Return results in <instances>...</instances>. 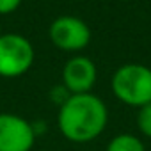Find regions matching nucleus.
<instances>
[{
    "mask_svg": "<svg viewBox=\"0 0 151 151\" xmlns=\"http://www.w3.org/2000/svg\"><path fill=\"white\" fill-rule=\"evenodd\" d=\"M22 4V0H0V14H11Z\"/></svg>",
    "mask_w": 151,
    "mask_h": 151,
    "instance_id": "9d476101",
    "label": "nucleus"
},
{
    "mask_svg": "<svg viewBox=\"0 0 151 151\" xmlns=\"http://www.w3.org/2000/svg\"><path fill=\"white\" fill-rule=\"evenodd\" d=\"M96 64L86 55H75L66 60L62 68V86L71 94L91 93L96 84Z\"/></svg>",
    "mask_w": 151,
    "mask_h": 151,
    "instance_id": "423d86ee",
    "label": "nucleus"
},
{
    "mask_svg": "<svg viewBox=\"0 0 151 151\" xmlns=\"http://www.w3.org/2000/svg\"><path fill=\"white\" fill-rule=\"evenodd\" d=\"M34 62L32 43L14 32L0 36V77L16 78L25 75Z\"/></svg>",
    "mask_w": 151,
    "mask_h": 151,
    "instance_id": "7ed1b4c3",
    "label": "nucleus"
},
{
    "mask_svg": "<svg viewBox=\"0 0 151 151\" xmlns=\"http://www.w3.org/2000/svg\"><path fill=\"white\" fill-rule=\"evenodd\" d=\"M107 151H146V147H144V142L137 135L119 133L109 142Z\"/></svg>",
    "mask_w": 151,
    "mask_h": 151,
    "instance_id": "0eeeda50",
    "label": "nucleus"
},
{
    "mask_svg": "<svg viewBox=\"0 0 151 151\" xmlns=\"http://www.w3.org/2000/svg\"><path fill=\"white\" fill-rule=\"evenodd\" d=\"M137 128L144 137L151 139V103L139 109V112H137Z\"/></svg>",
    "mask_w": 151,
    "mask_h": 151,
    "instance_id": "6e6552de",
    "label": "nucleus"
},
{
    "mask_svg": "<svg viewBox=\"0 0 151 151\" xmlns=\"http://www.w3.org/2000/svg\"><path fill=\"white\" fill-rule=\"evenodd\" d=\"M109 121V110L103 100L91 93L71 94L57 114V124L64 139L86 144L103 133Z\"/></svg>",
    "mask_w": 151,
    "mask_h": 151,
    "instance_id": "f257e3e1",
    "label": "nucleus"
},
{
    "mask_svg": "<svg viewBox=\"0 0 151 151\" xmlns=\"http://www.w3.org/2000/svg\"><path fill=\"white\" fill-rule=\"evenodd\" d=\"M34 140L32 123L16 114H0V151H30Z\"/></svg>",
    "mask_w": 151,
    "mask_h": 151,
    "instance_id": "39448f33",
    "label": "nucleus"
},
{
    "mask_svg": "<svg viewBox=\"0 0 151 151\" xmlns=\"http://www.w3.org/2000/svg\"><path fill=\"white\" fill-rule=\"evenodd\" d=\"M69 96H71V93H69V91H68L64 86L53 87V89H52V93H50V98H52V101H53V103H57L59 107H60V105H62V103H64V101L69 98Z\"/></svg>",
    "mask_w": 151,
    "mask_h": 151,
    "instance_id": "1a4fd4ad",
    "label": "nucleus"
},
{
    "mask_svg": "<svg viewBox=\"0 0 151 151\" xmlns=\"http://www.w3.org/2000/svg\"><path fill=\"white\" fill-rule=\"evenodd\" d=\"M110 87L119 101L140 109L151 103V68L139 62L123 64L112 75Z\"/></svg>",
    "mask_w": 151,
    "mask_h": 151,
    "instance_id": "f03ea898",
    "label": "nucleus"
},
{
    "mask_svg": "<svg viewBox=\"0 0 151 151\" xmlns=\"http://www.w3.org/2000/svg\"><path fill=\"white\" fill-rule=\"evenodd\" d=\"M48 37L62 52H80L91 43V29L77 16H59L50 23Z\"/></svg>",
    "mask_w": 151,
    "mask_h": 151,
    "instance_id": "20e7f679",
    "label": "nucleus"
}]
</instances>
